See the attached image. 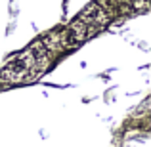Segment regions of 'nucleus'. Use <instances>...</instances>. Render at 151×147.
<instances>
[{"label":"nucleus","mask_w":151,"mask_h":147,"mask_svg":"<svg viewBox=\"0 0 151 147\" xmlns=\"http://www.w3.org/2000/svg\"><path fill=\"white\" fill-rule=\"evenodd\" d=\"M88 33V27L84 21H77L75 25H71L65 33L61 34V48H73L77 46Z\"/></svg>","instance_id":"obj_1"},{"label":"nucleus","mask_w":151,"mask_h":147,"mask_svg":"<svg viewBox=\"0 0 151 147\" xmlns=\"http://www.w3.org/2000/svg\"><path fill=\"white\" fill-rule=\"evenodd\" d=\"M88 21H94V23H105L107 19H109V15H107L105 8L101 6H92V10L88 11Z\"/></svg>","instance_id":"obj_2"}]
</instances>
